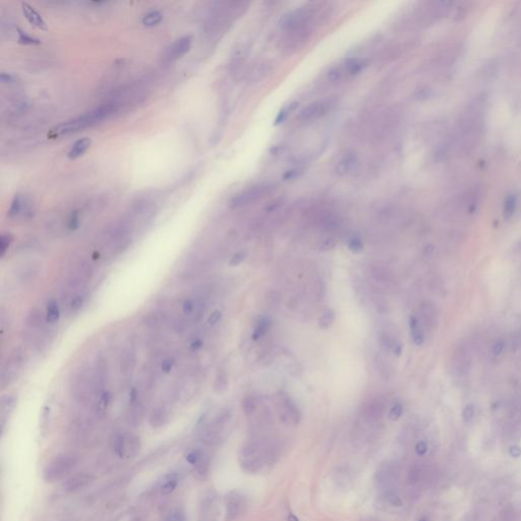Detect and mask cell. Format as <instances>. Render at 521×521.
<instances>
[{
    "label": "cell",
    "mask_w": 521,
    "mask_h": 521,
    "mask_svg": "<svg viewBox=\"0 0 521 521\" xmlns=\"http://www.w3.org/2000/svg\"><path fill=\"white\" fill-rule=\"evenodd\" d=\"M7 215L11 219L29 220L34 215L33 204L25 195L17 194L11 201Z\"/></svg>",
    "instance_id": "obj_17"
},
{
    "label": "cell",
    "mask_w": 521,
    "mask_h": 521,
    "mask_svg": "<svg viewBox=\"0 0 521 521\" xmlns=\"http://www.w3.org/2000/svg\"><path fill=\"white\" fill-rule=\"evenodd\" d=\"M13 241V236L10 233H2L0 236V256L3 257Z\"/></svg>",
    "instance_id": "obj_45"
},
{
    "label": "cell",
    "mask_w": 521,
    "mask_h": 521,
    "mask_svg": "<svg viewBox=\"0 0 521 521\" xmlns=\"http://www.w3.org/2000/svg\"><path fill=\"white\" fill-rule=\"evenodd\" d=\"M335 321V313L332 310H327L319 319V327L322 330L329 329Z\"/></svg>",
    "instance_id": "obj_41"
},
{
    "label": "cell",
    "mask_w": 521,
    "mask_h": 521,
    "mask_svg": "<svg viewBox=\"0 0 521 521\" xmlns=\"http://www.w3.org/2000/svg\"><path fill=\"white\" fill-rule=\"evenodd\" d=\"M249 54V46L247 44L239 45L231 59V71L236 76H246L247 74V57Z\"/></svg>",
    "instance_id": "obj_23"
},
{
    "label": "cell",
    "mask_w": 521,
    "mask_h": 521,
    "mask_svg": "<svg viewBox=\"0 0 521 521\" xmlns=\"http://www.w3.org/2000/svg\"><path fill=\"white\" fill-rule=\"evenodd\" d=\"M22 10H23V13L25 15V17L28 20V22L33 25L34 27L38 28L40 30H43V31H47L48 30V26L46 24V22L44 21V18L41 16V14L37 11L32 5H30L29 3L27 2H23L22 3Z\"/></svg>",
    "instance_id": "obj_28"
},
{
    "label": "cell",
    "mask_w": 521,
    "mask_h": 521,
    "mask_svg": "<svg viewBox=\"0 0 521 521\" xmlns=\"http://www.w3.org/2000/svg\"><path fill=\"white\" fill-rule=\"evenodd\" d=\"M93 480H94V476L91 473L80 472L67 478L62 488L66 493H77L87 488Z\"/></svg>",
    "instance_id": "obj_22"
},
{
    "label": "cell",
    "mask_w": 521,
    "mask_h": 521,
    "mask_svg": "<svg viewBox=\"0 0 521 521\" xmlns=\"http://www.w3.org/2000/svg\"><path fill=\"white\" fill-rule=\"evenodd\" d=\"M409 328H411L412 336L415 344L418 346L421 345L424 341V334L417 318L415 317V315H412V317L409 318Z\"/></svg>",
    "instance_id": "obj_33"
},
{
    "label": "cell",
    "mask_w": 521,
    "mask_h": 521,
    "mask_svg": "<svg viewBox=\"0 0 521 521\" xmlns=\"http://www.w3.org/2000/svg\"><path fill=\"white\" fill-rule=\"evenodd\" d=\"M118 109V105L113 102H108L102 104L81 116L64 121L52 129L53 137H62L70 134L78 133L82 129L93 127L100 124L104 120H107L112 116Z\"/></svg>",
    "instance_id": "obj_2"
},
{
    "label": "cell",
    "mask_w": 521,
    "mask_h": 521,
    "mask_svg": "<svg viewBox=\"0 0 521 521\" xmlns=\"http://www.w3.org/2000/svg\"><path fill=\"white\" fill-rule=\"evenodd\" d=\"M193 45L192 36H184L181 38L174 41L169 48L167 49L165 54V60L167 62H173L181 58L183 55L187 54Z\"/></svg>",
    "instance_id": "obj_20"
},
{
    "label": "cell",
    "mask_w": 521,
    "mask_h": 521,
    "mask_svg": "<svg viewBox=\"0 0 521 521\" xmlns=\"http://www.w3.org/2000/svg\"><path fill=\"white\" fill-rule=\"evenodd\" d=\"M516 206H517V200H516V197L515 196H509L507 199H506V202H505V205H504V218L505 219H510L515 210H516Z\"/></svg>",
    "instance_id": "obj_43"
},
{
    "label": "cell",
    "mask_w": 521,
    "mask_h": 521,
    "mask_svg": "<svg viewBox=\"0 0 521 521\" xmlns=\"http://www.w3.org/2000/svg\"><path fill=\"white\" fill-rule=\"evenodd\" d=\"M17 36H18V39H17L18 43L23 44V45H39L41 43L39 39L35 38V37H32L31 35H29L27 32L23 31L20 28H17Z\"/></svg>",
    "instance_id": "obj_40"
},
{
    "label": "cell",
    "mask_w": 521,
    "mask_h": 521,
    "mask_svg": "<svg viewBox=\"0 0 521 521\" xmlns=\"http://www.w3.org/2000/svg\"><path fill=\"white\" fill-rule=\"evenodd\" d=\"M137 360L135 346L128 345L122 349L118 360L119 373L122 377H129L134 373L137 365Z\"/></svg>",
    "instance_id": "obj_21"
},
{
    "label": "cell",
    "mask_w": 521,
    "mask_h": 521,
    "mask_svg": "<svg viewBox=\"0 0 521 521\" xmlns=\"http://www.w3.org/2000/svg\"><path fill=\"white\" fill-rule=\"evenodd\" d=\"M365 66V61L358 58H350L337 66H334L327 74L328 81L331 83H338L347 80L360 73Z\"/></svg>",
    "instance_id": "obj_10"
},
{
    "label": "cell",
    "mask_w": 521,
    "mask_h": 521,
    "mask_svg": "<svg viewBox=\"0 0 521 521\" xmlns=\"http://www.w3.org/2000/svg\"><path fill=\"white\" fill-rule=\"evenodd\" d=\"M278 415L280 420L286 424L296 425L301 421L302 415L299 407L293 399L287 394H281L279 397L278 405Z\"/></svg>",
    "instance_id": "obj_12"
},
{
    "label": "cell",
    "mask_w": 521,
    "mask_h": 521,
    "mask_svg": "<svg viewBox=\"0 0 521 521\" xmlns=\"http://www.w3.org/2000/svg\"><path fill=\"white\" fill-rule=\"evenodd\" d=\"M180 480V475L177 472L166 473L158 482V490L161 495L168 496L175 491Z\"/></svg>",
    "instance_id": "obj_27"
},
{
    "label": "cell",
    "mask_w": 521,
    "mask_h": 521,
    "mask_svg": "<svg viewBox=\"0 0 521 521\" xmlns=\"http://www.w3.org/2000/svg\"><path fill=\"white\" fill-rule=\"evenodd\" d=\"M79 463V458L72 454H61L51 461L45 467L43 477L48 482H55L68 475Z\"/></svg>",
    "instance_id": "obj_5"
},
{
    "label": "cell",
    "mask_w": 521,
    "mask_h": 521,
    "mask_svg": "<svg viewBox=\"0 0 521 521\" xmlns=\"http://www.w3.org/2000/svg\"><path fill=\"white\" fill-rule=\"evenodd\" d=\"M509 454L514 458H518L519 456H521L520 447H518V446H512V447L509 449Z\"/></svg>",
    "instance_id": "obj_59"
},
{
    "label": "cell",
    "mask_w": 521,
    "mask_h": 521,
    "mask_svg": "<svg viewBox=\"0 0 521 521\" xmlns=\"http://www.w3.org/2000/svg\"><path fill=\"white\" fill-rule=\"evenodd\" d=\"M27 357L22 349H14L10 356L7 358L1 368V376H0V386L2 389L9 386L21 373L22 368L26 364Z\"/></svg>",
    "instance_id": "obj_7"
},
{
    "label": "cell",
    "mask_w": 521,
    "mask_h": 521,
    "mask_svg": "<svg viewBox=\"0 0 521 521\" xmlns=\"http://www.w3.org/2000/svg\"><path fill=\"white\" fill-rule=\"evenodd\" d=\"M279 457V447L275 441L266 438H252L240 448L239 465L248 472H258L273 464Z\"/></svg>",
    "instance_id": "obj_1"
},
{
    "label": "cell",
    "mask_w": 521,
    "mask_h": 521,
    "mask_svg": "<svg viewBox=\"0 0 521 521\" xmlns=\"http://www.w3.org/2000/svg\"><path fill=\"white\" fill-rule=\"evenodd\" d=\"M391 349H392V351H393V353H394L395 356L400 357V356H401V353H402V349H403V347H402V344H401L400 341L395 340L394 343L392 344V347H391Z\"/></svg>",
    "instance_id": "obj_58"
},
{
    "label": "cell",
    "mask_w": 521,
    "mask_h": 521,
    "mask_svg": "<svg viewBox=\"0 0 521 521\" xmlns=\"http://www.w3.org/2000/svg\"><path fill=\"white\" fill-rule=\"evenodd\" d=\"M163 21V13L160 10H151L142 17V23L146 27H155Z\"/></svg>",
    "instance_id": "obj_38"
},
{
    "label": "cell",
    "mask_w": 521,
    "mask_h": 521,
    "mask_svg": "<svg viewBox=\"0 0 521 521\" xmlns=\"http://www.w3.org/2000/svg\"><path fill=\"white\" fill-rule=\"evenodd\" d=\"M230 420L231 414L228 409H222L213 417L205 415L197 423V436L204 444L219 446L227 437Z\"/></svg>",
    "instance_id": "obj_3"
},
{
    "label": "cell",
    "mask_w": 521,
    "mask_h": 521,
    "mask_svg": "<svg viewBox=\"0 0 521 521\" xmlns=\"http://www.w3.org/2000/svg\"><path fill=\"white\" fill-rule=\"evenodd\" d=\"M172 323L173 321L170 319L169 315L163 312H155L146 314L143 319V325L151 330H157L166 325L172 326Z\"/></svg>",
    "instance_id": "obj_25"
},
{
    "label": "cell",
    "mask_w": 521,
    "mask_h": 521,
    "mask_svg": "<svg viewBox=\"0 0 521 521\" xmlns=\"http://www.w3.org/2000/svg\"><path fill=\"white\" fill-rule=\"evenodd\" d=\"M257 402L253 396H247L243 400V409L246 415L251 416L256 412Z\"/></svg>",
    "instance_id": "obj_46"
},
{
    "label": "cell",
    "mask_w": 521,
    "mask_h": 521,
    "mask_svg": "<svg viewBox=\"0 0 521 521\" xmlns=\"http://www.w3.org/2000/svg\"><path fill=\"white\" fill-rule=\"evenodd\" d=\"M0 81H1V83H3V84H8V85L15 84V82H16L14 76H12L11 73H7V72H1V74H0Z\"/></svg>",
    "instance_id": "obj_56"
},
{
    "label": "cell",
    "mask_w": 521,
    "mask_h": 521,
    "mask_svg": "<svg viewBox=\"0 0 521 521\" xmlns=\"http://www.w3.org/2000/svg\"><path fill=\"white\" fill-rule=\"evenodd\" d=\"M270 326H271V322H270V320L265 319V318L260 320V321L259 322L258 326L256 327L255 332H254V334H253V338H254V340H259L260 338H262V337L264 336V335L268 332Z\"/></svg>",
    "instance_id": "obj_42"
},
{
    "label": "cell",
    "mask_w": 521,
    "mask_h": 521,
    "mask_svg": "<svg viewBox=\"0 0 521 521\" xmlns=\"http://www.w3.org/2000/svg\"><path fill=\"white\" fill-rule=\"evenodd\" d=\"M334 107L335 102L332 99H324L313 102L301 111L299 119L303 122L314 121L327 115Z\"/></svg>",
    "instance_id": "obj_14"
},
{
    "label": "cell",
    "mask_w": 521,
    "mask_h": 521,
    "mask_svg": "<svg viewBox=\"0 0 521 521\" xmlns=\"http://www.w3.org/2000/svg\"><path fill=\"white\" fill-rule=\"evenodd\" d=\"M313 30L296 29L283 32V37L280 42V48L285 54H292L301 50L311 38Z\"/></svg>",
    "instance_id": "obj_9"
},
{
    "label": "cell",
    "mask_w": 521,
    "mask_h": 521,
    "mask_svg": "<svg viewBox=\"0 0 521 521\" xmlns=\"http://www.w3.org/2000/svg\"><path fill=\"white\" fill-rule=\"evenodd\" d=\"M93 268L91 264L83 262L79 264L70 276L67 279V288L69 291H72L73 294L81 292L82 289L87 285L93 276Z\"/></svg>",
    "instance_id": "obj_15"
},
{
    "label": "cell",
    "mask_w": 521,
    "mask_h": 521,
    "mask_svg": "<svg viewBox=\"0 0 521 521\" xmlns=\"http://www.w3.org/2000/svg\"><path fill=\"white\" fill-rule=\"evenodd\" d=\"M221 318H222V313H221L220 311L216 310V311H214V312L209 315V318H208V324H209L210 326H214V325H216V324L221 320Z\"/></svg>",
    "instance_id": "obj_54"
},
{
    "label": "cell",
    "mask_w": 521,
    "mask_h": 521,
    "mask_svg": "<svg viewBox=\"0 0 521 521\" xmlns=\"http://www.w3.org/2000/svg\"><path fill=\"white\" fill-rule=\"evenodd\" d=\"M226 521H236L243 517L248 509V500L237 491L228 493L224 498Z\"/></svg>",
    "instance_id": "obj_11"
},
{
    "label": "cell",
    "mask_w": 521,
    "mask_h": 521,
    "mask_svg": "<svg viewBox=\"0 0 521 521\" xmlns=\"http://www.w3.org/2000/svg\"><path fill=\"white\" fill-rule=\"evenodd\" d=\"M271 190V187L268 185H255L248 190H245L241 192L237 196H235L231 200V207L232 208H241L246 207L248 205H251L255 203L256 201L262 199L265 195H267Z\"/></svg>",
    "instance_id": "obj_16"
},
{
    "label": "cell",
    "mask_w": 521,
    "mask_h": 521,
    "mask_svg": "<svg viewBox=\"0 0 521 521\" xmlns=\"http://www.w3.org/2000/svg\"><path fill=\"white\" fill-rule=\"evenodd\" d=\"M474 414H475V408L473 404L469 403L468 405H465V407L463 408V412H462V418L464 422H467V423L471 422L474 417Z\"/></svg>",
    "instance_id": "obj_47"
},
{
    "label": "cell",
    "mask_w": 521,
    "mask_h": 521,
    "mask_svg": "<svg viewBox=\"0 0 521 521\" xmlns=\"http://www.w3.org/2000/svg\"><path fill=\"white\" fill-rule=\"evenodd\" d=\"M218 515V498L211 491L202 499L200 505V521H216Z\"/></svg>",
    "instance_id": "obj_19"
},
{
    "label": "cell",
    "mask_w": 521,
    "mask_h": 521,
    "mask_svg": "<svg viewBox=\"0 0 521 521\" xmlns=\"http://www.w3.org/2000/svg\"><path fill=\"white\" fill-rule=\"evenodd\" d=\"M271 71V64L267 61H257L248 68L246 77L250 83L256 84L266 78Z\"/></svg>",
    "instance_id": "obj_24"
},
{
    "label": "cell",
    "mask_w": 521,
    "mask_h": 521,
    "mask_svg": "<svg viewBox=\"0 0 521 521\" xmlns=\"http://www.w3.org/2000/svg\"><path fill=\"white\" fill-rule=\"evenodd\" d=\"M16 404V397L13 394H6L2 396L0 403V411H1V431H4L7 417L12 413Z\"/></svg>",
    "instance_id": "obj_30"
},
{
    "label": "cell",
    "mask_w": 521,
    "mask_h": 521,
    "mask_svg": "<svg viewBox=\"0 0 521 521\" xmlns=\"http://www.w3.org/2000/svg\"><path fill=\"white\" fill-rule=\"evenodd\" d=\"M88 295L85 291L74 293L68 304V309L70 313H78L86 304Z\"/></svg>",
    "instance_id": "obj_37"
},
{
    "label": "cell",
    "mask_w": 521,
    "mask_h": 521,
    "mask_svg": "<svg viewBox=\"0 0 521 521\" xmlns=\"http://www.w3.org/2000/svg\"><path fill=\"white\" fill-rule=\"evenodd\" d=\"M141 448L140 438L133 434L116 433L111 439V449L120 459L135 457Z\"/></svg>",
    "instance_id": "obj_6"
},
{
    "label": "cell",
    "mask_w": 521,
    "mask_h": 521,
    "mask_svg": "<svg viewBox=\"0 0 521 521\" xmlns=\"http://www.w3.org/2000/svg\"><path fill=\"white\" fill-rule=\"evenodd\" d=\"M399 479V468L395 462H386L382 464L376 477L378 489L383 497L396 494V486Z\"/></svg>",
    "instance_id": "obj_8"
},
{
    "label": "cell",
    "mask_w": 521,
    "mask_h": 521,
    "mask_svg": "<svg viewBox=\"0 0 521 521\" xmlns=\"http://www.w3.org/2000/svg\"><path fill=\"white\" fill-rule=\"evenodd\" d=\"M70 393L78 403L83 405H88L93 397L97 396L94 384H93L92 371L82 368L78 370L70 380Z\"/></svg>",
    "instance_id": "obj_4"
},
{
    "label": "cell",
    "mask_w": 521,
    "mask_h": 521,
    "mask_svg": "<svg viewBox=\"0 0 521 521\" xmlns=\"http://www.w3.org/2000/svg\"><path fill=\"white\" fill-rule=\"evenodd\" d=\"M170 419V412L166 405L156 406L149 417V422L153 429H160L166 425Z\"/></svg>",
    "instance_id": "obj_26"
},
{
    "label": "cell",
    "mask_w": 521,
    "mask_h": 521,
    "mask_svg": "<svg viewBox=\"0 0 521 521\" xmlns=\"http://www.w3.org/2000/svg\"><path fill=\"white\" fill-rule=\"evenodd\" d=\"M504 346H505V343L503 340H498L495 342V344L493 345V348H492V352L493 355L495 357H499L502 352H503L504 350Z\"/></svg>",
    "instance_id": "obj_55"
},
{
    "label": "cell",
    "mask_w": 521,
    "mask_h": 521,
    "mask_svg": "<svg viewBox=\"0 0 521 521\" xmlns=\"http://www.w3.org/2000/svg\"><path fill=\"white\" fill-rule=\"evenodd\" d=\"M112 399H113V396L108 390L105 391L104 393H102L99 396L95 404V414L97 417L104 418L107 416V414L110 411L111 404H112Z\"/></svg>",
    "instance_id": "obj_29"
},
{
    "label": "cell",
    "mask_w": 521,
    "mask_h": 521,
    "mask_svg": "<svg viewBox=\"0 0 521 521\" xmlns=\"http://www.w3.org/2000/svg\"><path fill=\"white\" fill-rule=\"evenodd\" d=\"M175 365H176V360L171 356H167L161 360L159 366H160V370L163 374H169L170 371L174 368Z\"/></svg>",
    "instance_id": "obj_44"
},
{
    "label": "cell",
    "mask_w": 521,
    "mask_h": 521,
    "mask_svg": "<svg viewBox=\"0 0 521 521\" xmlns=\"http://www.w3.org/2000/svg\"><path fill=\"white\" fill-rule=\"evenodd\" d=\"M91 140L89 138H82L74 143L67 153L69 159H77L83 156L91 147Z\"/></svg>",
    "instance_id": "obj_32"
},
{
    "label": "cell",
    "mask_w": 521,
    "mask_h": 521,
    "mask_svg": "<svg viewBox=\"0 0 521 521\" xmlns=\"http://www.w3.org/2000/svg\"><path fill=\"white\" fill-rule=\"evenodd\" d=\"M426 451H427V445H426L425 442L420 441V442H418V443L417 444V446H416V452H417V455L422 456V455H424V454L426 453Z\"/></svg>",
    "instance_id": "obj_57"
},
{
    "label": "cell",
    "mask_w": 521,
    "mask_h": 521,
    "mask_svg": "<svg viewBox=\"0 0 521 521\" xmlns=\"http://www.w3.org/2000/svg\"><path fill=\"white\" fill-rule=\"evenodd\" d=\"M228 387V378L225 371H219L214 382V391L218 394L225 392Z\"/></svg>",
    "instance_id": "obj_39"
},
{
    "label": "cell",
    "mask_w": 521,
    "mask_h": 521,
    "mask_svg": "<svg viewBox=\"0 0 521 521\" xmlns=\"http://www.w3.org/2000/svg\"><path fill=\"white\" fill-rule=\"evenodd\" d=\"M335 247H336V243L333 239H326L324 241H322V243L318 246V250L320 252H330L332 250L335 249Z\"/></svg>",
    "instance_id": "obj_52"
},
{
    "label": "cell",
    "mask_w": 521,
    "mask_h": 521,
    "mask_svg": "<svg viewBox=\"0 0 521 521\" xmlns=\"http://www.w3.org/2000/svg\"><path fill=\"white\" fill-rule=\"evenodd\" d=\"M383 416V406L380 403H371L365 411V418L367 422L378 421Z\"/></svg>",
    "instance_id": "obj_36"
},
{
    "label": "cell",
    "mask_w": 521,
    "mask_h": 521,
    "mask_svg": "<svg viewBox=\"0 0 521 521\" xmlns=\"http://www.w3.org/2000/svg\"><path fill=\"white\" fill-rule=\"evenodd\" d=\"M418 521H427V520H426L425 518H421V519H419Z\"/></svg>",
    "instance_id": "obj_61"
},
{
    "label": "cell",
    "mask_w": 521,
    "mask_h": 521,
    "mask_svg": "<svg viewBox=\"0 0 521 521\" xmlns=\"http://www.w3.org/2000/svg\"><path fill=\"white\" fill-rule=\"evenodd\" d=\"M204 346V340L201 336H196L193 339H191V342L189 344V349L192 352L199 351Z\"/></svg>",
    "instance_id": "obj_51"
},
{
    "label": "cell",
    "mask_w": 521,
    "mask_h": 521,
    "mask_svg": "<svg viewBox=\"0 0 521 521\" xmlns=\"http://www.w3.org/2000/svg\"><path fill=\"white\" fill-rule=\"evenodd\" d=\"M46 320L49 324L56 323L60 318V309L58 306V303L55 300L48 301L46 305Z\"/></svg>",
    "instance_id": "obj_35"
},
{
    "label": "cell",
    "mask_w": 521,
    "mask_h": 521,
    "mask_svg": "<svg viewBox=\"0 0 521 521\" xmlns=\"http://www.w3.org/2000/svg\"><path fill=\"white\" fill-rule=\"evenodd\" d=\"M357 165V158L353 155H345L336 166V171L340 175H345L351 172Z\"/></svg>",
    "instance_id": "obj_34"
},
{
    "label": "cell",
    "mask_w": 521,
    "mask_h": 521,
    "mask_svg": "<svg viewBox=\"0 0 521 521\" xmlns=\"http://www.w3.org/2000/svg\"><path fill=\"white\" fill-rule=\"evenodd\" d=\"M247 258V254L246 253H237L235 254L229 260V265L230 266H238L240 265L241 263L244 262V260H246Z\"/></svg>",
    "instance_id": "obj_53"
},
{
    "label": "cell",
    "mask_w": 521,
    "mask_h": 521,
    "mask_svg": "<svg viewBox=\"0 0 521 521\" xmlns=\"http://www.w3.org/2000/svg\"><path fill=\"white\" fill-rule=\"evenodd\" d=\"M93 384L97 396L104 393L109 382V365L103 355H98L92 369Z\"/></svg>",
    "instance_id": "obj_13"
},
{
    "label": "cell",
    "mask_w": 521,
    "mask_h": 521,
    "mask_svg": "<svg viewBox=\"0 0 521 521\" xmlns=\"http://www.w3.org/2000/svg\"><path fill=\"white\" fill-rule=\"evenodd\" d=\"M187 461L193 467L197 477H207L210 469V457L206 452L202 449L191 450L187 455Z\"/></svg>",
    "instance_id": "obj_18"
},
{
    "label": "cell",
    "mask_w": 521,
    "mask_h": 521,
    "mask_svg": "<svg viewBox=\"0 0 521 521\" xmlns=\"http://www.w3.org/2000/svg\"><path fill=\"white\" fill-rule=\"evenodd\" d=\"M145 416V403L142 400H138L133 404H128V420L133 425H138L142 422Z\"/></svg>",
    "instance_id": "obj_31"
},
{
    "label": "cell",
    "mask_w": 521,
    "mask_h": 521,
    "mask_svg": "<svg viewBox=\"0 0 521 521\" xmlns=\"http://www.w3.org/2000/svg\"><path fill=\"white\" fill-rule=\"evenodd\" d=\"M80 226V215L77 211H74L70 214L68 221H67V228L69 230H77Z\"/></svg>",
    "instance_id": "obj_48"
},
{
    "label": "cell",
    "mask_w": 521,
    "mask_h": 521,
    "mask_svg": "<svg viewBox=\"0 0 521 521\" xmlns=\"http://www.w3.org/2000/svg\"><path fill=\"white\" fill-rule=\"evenodd\" d=\"M403 414V406L399 403L395 404L389 412V418L391 420H397Z\"/></svg>",
    "instance_id": "obj_50"
},
{
    "label": "cell",
    "mask_w": 521,
    "mask_h": 521,
    "mask_svg": "<svg viewBox=\"0 0 521 521\" xmlns=\"http://www.w3.org/2000/svg\"><path fill=\"white\" fill-rule=\"evenodd\" d=\"M348 249L353 254H361L364 251V245H363V243L360 239L353 238L348 243Z\"/></svg>",
    "instance_id": "obj_49"
},
{
    "label": "cell",
    "mask_w": 521,
    "mask_h": 521,
    "mask_svg": "<svg viewBox=\"0 0 521 521\" xmlns=\"http://www.w3.org/2000/svg\"><path fill=\"white\" fill-rule=\"evenodd\" d=\"M287 521H300V520H299V518H297L296 516H294L293 514H291V513H290V514L288 515Z\"/></svg>",
    "instance_id": "obj_60"
}]
</instances>
